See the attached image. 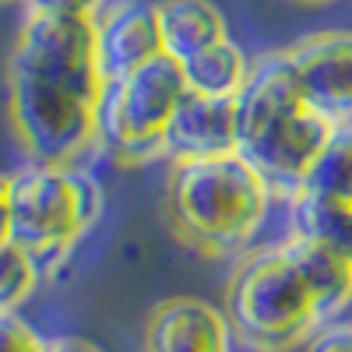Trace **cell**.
<instances>
[{
  "mask_svg": "<svg viewBox=\"0 0 352 352\" xmlns=\"http://www.w3.org/2000/svg\"><path fill=\"white\" fill-rule=\"evenodd\" d=\"M8 197L11 243L39 261L43 278L71 261L106 208V190L85 162H25L8 173Z\"/></svg>",
  "mask_w": 352,
  "mask_h": 352,
  "instance_id": "5b68a950",
  "label": "cell"
},
{
  "mask_svg": "<svg viewBox=\"0 0 352 352\" xmlns=\"http://www.w3.org/2000/svg\"><path fill=\"white\" fill-rule=\"evenodd\" d=\"M285 60L314 113L331 127L352 124V28L310 32L285 46Z\"/></svg>",
  "mask_w": 352,
  "mask_h": 352,
  "instance_id": "52a82bcc",
  "label": "cell"
},
{
  "mask_svg": "<svg viewBox=\"0 0 352 352\" xmlns=\"http://www.w3.org/2000/svg\"><path fill=\"white\" fill-rule=\"evenodd\" d=\"M109 0H21L25 14H56V18H96Z\"/></svg>",
  "mask_w": 352,
  "mask_h": 352,
  "instance_id": "2e32d148",
  "label": "cell"
},
{
  "mask_svg": "<svg viewBox=\"0 0 352 352\" xmlns=\"http://www.w3.org/2000/svg\"><path fill=\"white\" fill-rule=\"evenodd\" d=\"M296 4H310V8H320V4H331V0H296Z\"/></svg>",
  "mask_w": 352,
  "mask_h": 352,
  "instance_id": "44dd1931",
  "label": "cell"
},
{
  "mask_svg": "<svg viewBox=\"0 0 352 352\" xmlns=\"http://www.w3.org/2000/svg\"><path fill=\"white\" fill-rule=\"evenodd\" d=\"M275 190L240 155L173 159L166 173V219L184 243L204 254H247L268 226Z\"/></svg>",
  "mask_w": 352,
  "mask_h": 352,
  "instance_id": "3957f363",
  "label": "cell"
},
{
  "mask_svg": "<svg viewBox=\"0 0 352 352\" xmlns=\"http://www.w3.org/2000/svg\"><path fill=\"white\" fill-rule=\"evenodd\" d=\"M0 243H11V197L4 173H0Z\"/></svg>",
  "mask_w": 352,
  "mask_h": 352,
  "instance_id": "d6986e66",
  "label": "cell"
},
{
  "mask_svg": "<svg viewBox=\"0 0 352 352\" xmlns=\"http://www.w3.org/2000/svg\"><path fill=\"white\" fill-rule=\"evenodd\" d=\"M300 352H352V317L328 320L324 328H317Z\"/></svg>",
  "mask_w": 352,
  "mask_h": 352,
  "instance_id": "e0dca14e",
  "label": "cell"
},
{
  "mask_svg": "<svg viewBox=\"0 0 352 352\" xmlns=\"http://www.w3.org/2000/svg\"><path fill=\"white\" fill-rule=\"evenodd\" d=\"M222 310L240 349L300 352L328 320L352 310V257L296 232L254 243L229 275Z\"/></svg>",
  "mask_w": 352,
  "mask_h": 352,
  "instance_id": "7a4b0ae2",
  "label": "cell"
},
{
  "mask_svg": "<svg viewBox=\"0 0 352 352\" xmlns=\"http://www.w3.org/2000/svg\"><path fill=\"white\" fill-rule=\"evenodd\" d=\"M236 152V99L187 92L166 131V159H204Z\"/></svg>",
  "mask_w": 352,
  "mask_h": 352,
  "instance_id": "30bf717a",
  "label": "cell"
},
{
  "mask_svg": "<svg viewBox=\"0 0 352 352\" xmlns=\"http://www.w3.org/2000/svg\"><path fill=\"white\" fill-rule=\"evenodd\" d=\"M102 96L96 21L25 14L8 60V113L25 159L53 166L88 159Z\"/></svg>",
  "mask_w": 352,
  "mask_h": 352,
  "instance_id": "6da1fadb",
  "label": "cell"
},
{
  "mask_svg": "<svg viewBox=\"0 0 352 352\" xmlns=\"http://www.w3.org/2000/svg\"><path fill=\"white\" fill-rule=\"evenodd\" d=\"M0 4H21V0H0Z\"/></svg>",
  "mask_w": 352,
  "mask_h": 352,
  "instance_id": "7402d4cb",
  "label": "cell"
},
{
  "mask_svg": "<svg viewBox=\"0 0 352 352\" xmlns=\"http://www.w3.org/2000/svg\"><path fill=\"white\" fill-rule=\"evenodd\" d=\"M43 282L39 261L18 243H0V314H21Z\"/></svg>",
  "mask_w": 352,
  "mask_h": 352,
  "instance_id": "5bb4252c",
  "label": "cell"
},
{
  "mask_svg": "<svg viewBox=\"0 0 352 352\" xmlns=\"http://www.w3.org/2000/svg\"><path fill=\"white\" fill-rule=\"evenodd\" d=\"M328 134L331 124L300 96L285 50L254 56L236 96V152L264 176L278 201L303 187Z\"/></svg>",
  "mask_w": 352,
  "mask_h": 352,
  "instance_id": "277c9868",
  "label": "cell"
},
{
  "mask_svg": "<svg viewBox=\"0 0 352 352\" xmlns=\"http://www.w3.org/2000/svg\"><path fill=\"white\" fill-rule=\"evenodd\" d=\"M155 14H159L162 53L173 56L176 64L190 60L194 53L229 36L226 14L215 0H159Z\"/></svg>",
  "mask_w": 352,
  "mask_h": 352,
  "instance_id": "8fae6325",
  "label": "cell"
},
{
  "mask_svg": "<svg viewBox=\"0 0 352 352\" xmlns=\"http://www.w3.org/2000/svg\"><path fill=\"white\" fill-rule=\"evenodd\" d=\"M349 317H352V310H349Z\"/></svg>",
  "mask_w": 352,
  "mask_h": 352,
  "instance_id": "603a6c76",
  "label": "cell"
},
{
  "mask_svg": "<svg viewBox=\"0 0 352 352\" xmlns=\"http://www.w3.org/2000/svg\"><path fill=\"white\" fill-rule=\"evenodd\" d=\"M300 190L324 201L352 204V124L331 127L324 148L317 152Z\"/></svg>",
  "mask_w": 352,
  "mask_h": 352,
  "instance_id": "4fadbf2b",
  "label": "cell"
},
{
  "mask_svg": "<svg viewBox=\"0 0 352 352\" xmlns=\"http://www.w3.org/2000/svg\"><path fill=\"white\" fill-rule=\"evenodd\" d=\"M184 96V67L166 53L124 78L106 81L96 148L124 166L166 159V131Z\"/></svg>",
  "mask_w": 352,
  "mask_h": 352,
  "instance_id": "8992f818",
  "label": "cell"
},
{
  "mask_svg": "<svg viewBox=\"0 0 352 352\" xmlns=\"http://www.w3.org/2000/svg\"><path fill=\"white\" fill-rule=\"evenodd\" d=\"M96 50L106 81H116L141 64L162 56L159 14L144 0H113L96 18Z\"/></svg>",
  "mask_w": 352,
  "mask_h": 352,
  "instance_id": "ba28073f",
  "label": "cell"
},
{
  "mask_svg": "<svg viewBox=\"0 0 352 352\" xmlns=\"http://www.w3.org/2000/svg\"><path fill=\"white\" fill-rule=\"evenodd\" d=\"M232 345L226 310L197 296L162 300L144 324V352H232Z\"/></svg>",
  "mask_w": 352,
  "mask_h": 352,
  "instance_id": "9c48e42d",
  "label": "cell"
},
{
  "mask_svg": "<svg viewBox=\"0 0 352 352\" xmlns=\"http://www.w3.org/2000/svg\"><path fill=\"white\" fill-rule=\"evenodd\" d=\"M335 247L352 257V204H345V215H342V229H338V243Z\"/></svg>",
  "mask_w": 352,
  "mask_h": 352,
  "instance_id": "ffe728a7",
  "label": "cell"
},
{
  "mask_svg": "<svg viewBox=\"0 0 352 352\" xmlns=\"http://www.w3.org/2000/svg\"><path fill=\"white\" fill-rule=\"evenodd\" d=\"M43 338L46 335L21 314H0V352H39Z\"/></svg>",
  "mask_w": 352,
  "mask_h": 352,
  "instance_id": "9a60e30c",
  "label": "cell"
},
{
  "mask_svg": "<svg viewBox=\"0 0 352 352\" xmlns=\"http://www.w3.org/2000/svg\"><path fill=\"white\" fill-rule=\"evenodd\" d=\"M250 60L247 50L226 36L219 39L215 46L194 53L190 60H184V81H187V92H197V96H215V99H236L240 88L250 74Z\"/></svg>",
  "mask_w": 352,
  "mask_h": 352,
  "instance_id": "7c38bea8",
  "label": "cell"
},
{
  "mask_svg": "<svg viewBox=\"0 0 352 352\" xmlns=\"http://www.w3.org/2000/svg\"><path fill=\"white\" fill-rule=\"evenodd\" d=\"M39 352H102V349L88 338H78V335H46Z\"/></svg>",
  "mask_w": 352,
  "mask_h": 352,
  "instance_id": "ac0fdd59",
  "label": "cell"
}]
</instances>
